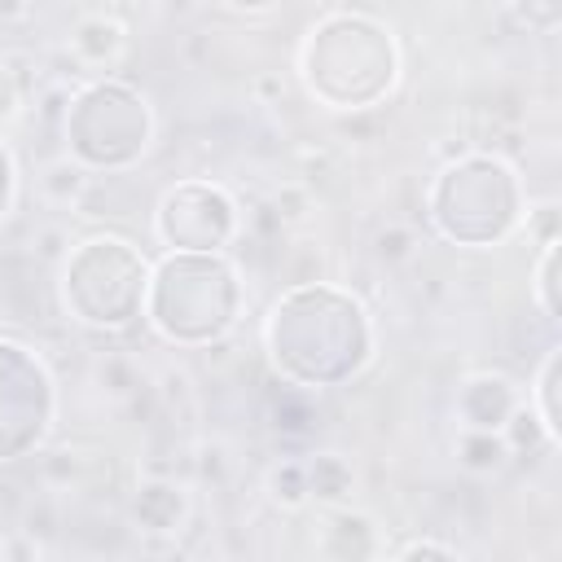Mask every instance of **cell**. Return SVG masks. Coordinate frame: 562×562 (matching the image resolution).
I'll use <instances>...</instances> for the list:
<instances>
[{
    "instance_id": "6da1fadb",
    "label": "cell",
    "mask_w": 562,
    "mask_h": 562,
    "mask_svg": "<svg viewBox=\"0 0 562 562\" xmlns=\"http://www.w3.org/2000/svg\"><path fill=\"white\" fill-rule=\"evenodd\" d=\"M263 347L290 386L321 391L351 382L369 364L373 321L356 294L325 281H299L272 303L263 321Z\"/></svg>"
},
{
    "instance_id": "7a4b0ae2",
    "label": "cell",
    "mask_w": 562,
    "mask_h": 562,
    "mask_svg": "<svg viewBox=\"0 0 562 562\" xmlns=\"http://www.w3.org/2000/svg\"><path fill=\"white\" fill-rule=\"evenodd\" d=\"M246 285L228 250H167L149 263L145 321L171 347H211L241 321Z\"/></svg>"
},
{
    "instance_id": "3957f363",
    "label": "cell",
    "mask_w": 562,
    "mask_h": 562,
    "mask_svg": "<svg viewBox=\"0 0 562 562\" xmlns=\"http://www.w3.org/2000/svg\"><path fill=\"white\" fill-rule=\"evenodd\" d=\"M299 75L325 110H369L400 83V48L378 18L329 13L307 31Z\"/></svg>"
},
{
    "instance_id": "277c9868",
    "label": "cell",
    "mask_w": 562,
    "mask_h": 562,
    "mask_svg": "<svg viewBox=\"0 0 562 562\" xmlns=\"http://www.w3.org/2000/svg\"><path fill=\"white\" fill-rule=\"evenodd\" d=\"M522 180L501 154H461L426 189L435 233L470 250L505 241L522 224Z\"/></svg>"
},
{
    "instance_id": "5b68a950",
    "label": "cell",
    "mask_w": 562,
    "mask_h": 562,
    "mask_svg": "<svg viewBox=\"0 0 562 562\" xmlns=\"http://www.w3.org/2000/svg\"><path fill=\"white\" fill-rule=\"evenodd\" d=\"M145 285L149 259L127 237L97 233L61 255L57 299L70 312V321L88 329H127L145 312Z\"/></svg>"
},
{
    "instance_id": "8992f818",
    "label": "cell",
    "mask_w": 562,
    "mask_h": 562,
    "mask_svg": "<svg viewBox=\"0 0 562 562\" xmlns=\"http://www.w3.org/2000/svg\"><path fill=\"white\" fill-rule=\"evenodd\" d=\"M66 154L88 171H127L154 145V110L123 79H88L66 97Z\"/></svg>"
},
{
    "instance_id": "52a82bcc",
    "label": "cell",
    "mask_w": 562,
    "mask_h": 562,
    "mask_svg": "<svg viewBox=\"0 0 562 562\" xmlns=\"http://www.w3.org/2000/svg\"><path fill=\"white\" fill-rule=\"evenodd\" d=\"M53 417L57 386L44 360L22 342L0 338V465L40 448Z\"/></svg>"
},
{
    "instance_id": "ba28073f",
    "label": "cell",
    "mask_w": 562,
    "mask_h": 562,
    "mask_svg": "<svg viewBox=\"0 0 562 562\" xmlns=\"http://www.w3.org/2000/svg\"><path fill=\"white\" fill-rule=\"evenodd\" d=\"M154 237L167 250H228L241 237V206L215 180H180L154 206Z\"/></svg>"
},
{
    "instance_id": "9c48e42d",
    "label": "cell",
    "mask_w": 562,
    "mask_h": 562,
    "mask_svg": "<svg viewBox=\"0 0 562 562\" xmlns=\"http://www.w3.org/2000/svg\"><path fill=\"white\" fill-rule=\"evenodd\" d=\"M518 404L522 391L505 373H470L457 386V422L470 430H501Z\"/></svg>"
},
{
    "instance_id": "30bf717a",
    "label": "cell",
    "mask_w": 562,
    "mask_h": 562,
    "mask_svg": "<svg viewBox=\"0 0 562 562\" xmlns=\"http://www.w3.org/2000/svg\"><path fill=\"white\" fill-rule=\"evenodd\" d=\"M189 487L180 479H145L132 496V522L149 536H171L189 522Z\"/></svg>"
},
{
    "instance_id": "8fae6325",
    "label": "cell",
    "mask_w": 562,
    "mask_h": 562,
    "mask_svg": "<svg viewBox=\"0 0 562 562\" xmlns=\"http://www.w3.org/2000/svg\"><path fill=\"white\" fill-rule=\"evenodd\" d=\"M127 48V26L119 18H105V13H88L75 22L70 31V57L88 70H101V66H114Z\"/></svg>"
},
{
    "instance_id": "7c38bea8",
    "label": "cell",
    "mask_w": 562,
    "mask_h": 562,
    "mask_svg": "<svg viewBox=\"0 0 562 562\" xmlns=\"http://www.w3.org/2000/svg\"><path fill=\"white\" fill-rule=\"evenodd\" d=\"M321 549L329 558H369V553H378V527H373V518H364L356 509L329 505Z\"/></svg>"
},
{
    "instance_id": "4fadbf2b",
    "label": "cell",
    "mask_w": 562,
    "mask_h": 562,
    "mask_svg": "<svg viewBox=\"0 0 562 562\" xmlns=\"http://www.w3.org/2000/svg\"><path fill=\"white\" fill-rule=\"evenodd\" d=\"M303 470H307V501H316V505H342L356 487L351 461L342 452H312L303 461Z\"/></svg>"
},
{
    "instance_id": "5bb4252c",
    "label": "cell",
    "mask_w": 562,
    "mask_h": 562,
    "mask_svg": "<svg viewBox=\"0 0 562 562\" xmlns=\"http://www.w3.org/2000/svg\"><path fill=\"white\" fill-rule=\"evenodd\" d=\"M509 461H514V452H509L501 430H470V426H461V435H457V465L461 470H470V474H501Z\"/></svg>"
},
{
    "instance_id": "9a60e30c",
    "label": "cell",
    "mask_w": 562,
    "mask_h": 562,
    "mask_svg": "<svg viewBox=\"0 0 562 562\" xmlns=\"http://www.w3.org/2000/svg\"><path fill=\"white\" fill-rule=\"evenodd\" d=\"M558 382H562V347H549L540 369H536V382H531V400L527 408L540 417V426L549 430L553 443H562V413H558Z\"/></svg>"
},
{
    "instance_id": "2e32d148",
    "label": "cell",
    "mask_w": 562,
    "mask_h": 562,
    "mask_svg": "<svg viewBox=\"0 0 562 562\" xmlns=\"http://www.w3.org/2000/svg\"><path fill=\"white\" fill-rule=\"evenodd\" d=\"M40 189H44L53 202L70 206V202H83V193L92 189V171L79 167V162L66 154V158H53V162L40 171Z\"/></svg>"
},
{
    "instance_id": "e0dca14e",
    "label": "cell",
    "mask_w": 562,
    "mask_h": 562,
    "mask_svg": "<svg viewBox=\"0 0 562 562\" xmlns=\"http://www.w3.org/2000/svg\"><path fill=\"white\" fill-rule=\"evenodd\" d=\"M558 259H562V241H549V246H540L536 272H531V294H536L544 321H558Z\"/></svg>"
},
{
    "instance_id": "ac0fdd59",
    "label": "cell",
    "mask_w": 562,
    "mask_h": 562,
    "mask_svg": "<svg viewBox=\"0 0 562 562\" xmlns=\"http://www.w3.org/2000/svg\"><path fill=\"white\" fill-rule=\"evenodd\" d=\"M263 487H268L272 505H281V509L307 505V470H303V461H277L268 470V483Z\"/></svg>"
},
{
    "instance_id": "d6986e66",
    "label": "cell",
    "mask_w": 562,
    "mask_h": 562,
    "mask_svg": "<svg viewBox=\"0 0 562 562\" xmlns=\"http://www.w3.org/2000/svg\"><path fill=\"white\" fill-rule=\"evenodd\" d=\"M509 22L527 35H553L562 22V0H505Z\"/></svg>"
},
{
    "instance_id": "ffe728a7",
    "label": "cell",
    "mask_w": 562,
    "mask_h": 562,
    "mask_svg": "<svg viewBox=\"0 0 562 562\" xmlns=\"http://www.w3.org/2000/svg\"><path fill=\"white\" fill-rule=\"evenodd\" d=\"M522 220H527V237L536 241V246H549V241H562V224H558V202L549 198V202H527V211H522Z\"/></svg>"
},
{
    "instance_id": "44dd1931",
    "label": "cell",
    "mask_w": 562,
    "mask_h": 562,
    "mask_svg": "<svg viewBox=\"0 0 562 562\" xmlns=\"http://www.w3.org/2000/svg\"><path fill=\"white\" fill-rule=\"evenodd\" d=\"M22 101H26V88H22L18 70L9 61H0V127H9L22 114Z\"/></svg>"
},
{
    "instance_id": "7402d4cb",
    "label": "cell",
    "mask_w": 562,
    "mask_h": 562,
    "mask_svg": "<svg viewBox=\"0 0 562 562\" xmlns=\"http://www.w3.org/2000/svg\"><path fill=\"white\" fill-rule=\"evenodd\" d=\"M13 193H18V171H13V154H9V145L0 140V220L9 215Z\"/></svg>"
},
{
    "instance_id": "603a6c76",
    "label": "cell",
    "mask_w": 562,
    "mask_h": 562,
    "mask_svg": "<svg viewBox=\"0 0 562 562\" xmlns=\"http://www.w3.org/2000/svg\"><path fill=\"white\" fill-rule=\"evenodd\" d=\"M395 558H457V549L439 544V540H408L395 549Z\"/></svg>"
},
{
    "instance_id": "cb8c5ba5",
    "label": "cell",
    "mask_w": 562,
    "mask_h": 562,
    "mask_svg": "<svg viewBox=\"0 0 562 562\" xmlns=\"http://www.w3.org/2000/svg\"><path fill=\"white\" fill-rule=\"evenodd\" d=\"M408 250H413V233H408V228H391V233L378 237V255L400 259V255H408Z\"/></svg>"
},
{
    "instance_id": "d4e9b609",
    "label": "cell",
    "mask_w": 562,
    "mask_h": 562,
    "mask_svg": "<svg viewBox=\"0 0 562 562\" xmlns=\"http://www.w3.org/2000/svg\"><path fill=\"white\" fill-rule=\"evenodd\" d=\"M0 553H4V558H18V553H40V544H35V536H9V540H0Z\"/></svg>"
},
{
    "instance_id": "484cf974",
    "label": "cell",
    "mask_w": 562,
    "mask_h": 562,
    "mask_svg": "<svg viewBox=\"0 0 562 562\" xmlns=\"http://www.w3.org/2000/svg\"><path fill=\"white\" fill-rule=\"evenodd\" d=\"M220 4H228V9H237V13H268V9H277L281 0H220Z\"/></svg>"
}]
</instances>
